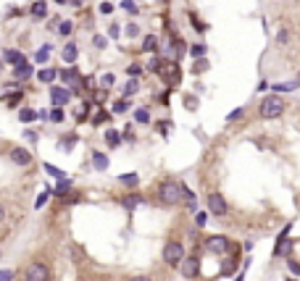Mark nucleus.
<instances>
[{"label": "nucleus", "mask_w": 300, "mask_h": 281, "mask_svg": "<svg viewBox=\"0 0 300 281\" xmlns=\"http://www.w3.org/2000/svg\"><path fill=\"white\" fill-rule=\"evenodd\" d=\"M261 119H279L284 113V100L277 95H269L263 103H261Z\"/></svg>", "instance_id": "obj_1"}, {"label": "nucleus", "mask_w": 300, "mask_h": 281, "mask_svg": "<svg viewBox=\"0 0 300 281\" xmlns=\"http://www.w3.org/2000/svg\"><path fill=\"white\" fill-rule=\"evenodd\" d=\"M158 197H161V202H166V205H177V202H182V184H177V181H164V184L158 187Z\"/></svg>", "instance_id": "obj_2"}, {"label": "nucleus", "mask_w": 300, "mask_h": 281, "mask_svg": "<svg viewBox=\"0 0 300 281\" xmlns=\"http://www.w3.org/2000/svg\"><path fill=\"white\" fill-rule=\"evenodd\" d=\"M182 260H185V247H182L179 242H169L164 247V263L177 268V265H182Z\"/></svg>", "instance_id": "obj_3"}, {"label": "nucleus", "mask_w": 300, "mask_h": 281, "mask_svg": "<svg viewBox=\"0 0 300 281\" xmlns=\"http://www.w3.org/2000/svg\"><path fill=\"white\" fill-rule=\"evenodd\" d=\"M50 271L45 263H29L27 271H24V281H48Z\"/></svg>", "instance_id": "obj_4"}, {"label": "nucleus", "mask_w": 300, "mask_h": 281, "mask_svg": "<svg viewBox=\"0 0 300 281\" xmlns=\"http://www.w3.org/2000/svg\"><path fill=\"white\" fill-rule=\"evenodd\" d=\"M208 211H211L213 215H216V218H224V215L229 213V205H226L224 194H219V192L208 194Z\"/></svg>", "instance_id": "obj_5"}, {"label": "nucleus", "mask_w": 300, "mask_h": 281, "mask_svg": "<svg viewBox=\"0 0 300 281\" xmlns=\"http://www.w3.org/2000/svg\"><path fill=\"white\" fill-rule=\"evenodd\" d=\"M208 250L211 252H219V255H224V252H229L232 250V242L226 239V237H221V234H213V237H208Z\"/></svg>", "instance_id": "obj_6"}, {"label": "nucleus", "mask_w": 300, "mask_h": 281, "mask_svg": "<svg viewBox=\"0 0 300 281\" xmlns=\"http://www.w3.org/2000/svg\"><path fill=\"white\" fill-rule=\"evenodd\" d=\"M292 252V239L287 237V228L282 231V237H277V245H274V255L277 258H287Z\"/></svg>", "instance_id": "obj_7"}, {"label": "nucleus", "mask_w": 300, "mask_h": 281, "mask_svg": "<svg viewBox=\"0 0 300 281\" xmlns=\"http://www.w3.org/2000/svg\"><path fill=\"white\" fill-rule=\"evenodd\" d=\"M8 155H11V160H14L16 166H29V163H32V153L27 147H14Z\"/></svg>", "instance_id": "obj_8"}, {"label": "nucleus", "mask_w": 300, "mask_h": 281, "mask_svg": "<svg viewBox=\"0 0 300 281\" xmlns=\"http://www.w3.org/2000/svg\"><path fill=\"white\" fill-rule=\"evenodd\" d=\"M50 100H53V105H66L71 100V92L66 87H53L50 89Z\"/></svg>", "instance_id": "obj_9"}, {"label": "nucleus", "mask_w": 300, "mask_h": 281, "mask_svg": "<svg viewBox=\"0 0 300 281\" xmlns=\"http://www.w3.org/2000/svg\"><path fill=\"white\" fill-rule=\"evenodd\" d=\"M61 58H63L66 63H74L76 58H79V50H76V45H74V42H69L66 48L61 50Z\"/></svg>", "instance_id": "obj_10"}, {"label": "nucleus", "mask_w": 300, "mask_h": 281, "mask_svg": "<svg viewBox=\"0 0 300 281\" xmlns=\"http://www.w3.org/2000/svg\"><path fill=\"white\" fill-rule=\"evenodd\" d=\"M14 74H16V79H24V82H27L29 76H32V66H29L27 61H21V63H16V66H14Z\"/></svg>", "instance_id": "obj_11"}, {"label": "nucleus", "mask_w": 300, "mask_h": 281, "mask_svg": "<svg viewBox=\"0 0 300 281\" xmlns=\"http://www.w3.org/2000/svg\"><path fill=\"white\" fill-rule=\"evenodd\" d=\"M32 16H35V18H45V16H48V3H45V0L32 3Z\"/></svg>", "instance_id": "obj_12"}, {"label": "nucleus", "mask_w": 300, "mask_h": 281, "mask_svg": "<svg viewBox=\"0 0 300 281\" xmlns=\"http://www.w3.org/2000/svg\"><path fill=\"white\" fill-rule=\"evenodd\" d=\"M3 61L11 63V66H16V63L24 61V55H21V50H5V53H3Z\"/></svg>", "instance_id": "obj_13"}, {"label": "nucleus", "mask_w": 300, "mask_h": 281, "mask_svg": "<svg viewBox=\"0 0 300 281\" xmlns=\"http://www.w3.org/2000/svg\"><path fill=\"white\" fill-rule=\"evenodd\" d=\"M142 50H145V53H155V50H158V37L148 35L145 40H142Z\"/></svg>", "instance_id": "obj_14"}, {"label": "nucleus", "mask_w": 300, "mask_h": 281, "mask_svg": "<svg viewBox=\"0 0 300 281\" xmlns=\"http://www.w3.org/2000/svg\"><path fill=\"white\" fill-rule=\"evenodd\" d=\"M137 92H140V82H137V76H132V79L124 84V95L132 97V95H137Z\"/></svg>", "instance_id": "obj_15"}, {"label": "nucleus", "mask_w": 300, "mask_h": 281, "mask_svg": "<svg viewBox=\"0 0 300 281\" xmlns=\"http://www.w3.org/2000/svg\"><path fill=\"white\" fill-rule=\"evenodd\" d=\"M93 166L97 168V171H106V168H108V158L103 153H93Z\"/></svg>", "instance_id": "obj_16"}, {"label": "nucleus", "mask_w": 300, "mask_h": 281, "mask_svg": "<svg viewBox=\"0 0 300 281\" xmlns=\"http://www.w3.org/2000/svg\"><path fill=\"white\" fill-rule=\"evenodd\" d=\"M182 271H185V276H187V279H192L195 273H198V260H195V258H190L185 265H182Z\"/></svg>", "instance_id": "obj_17"}, {"label": "nucleus", "mask_w": 300, "mask_h": 281, "mask_svg": "<svg viewBox=\"0 0 300 281\" xmlns=\"http://www.w3.org/2000/svg\"><path fill=\"white\" fill-rule=\"evenodd\" d=\"M106 142H108V147H119V145H121V137H119V132L108 129V132H106Z\"/></svg>", "instance_id": "obj_18"}, {"label": "nucleus", "mask_w": 300, "mask_h": 281, "mask_svg": "<svg viewBox=\"0 0 300 281\" xmlns=\"http://www.w3.org/2000/svg\"><path fill=\"white\" fill-rule=\"evenodd\" d=\"M182 200H185L190 208H195V194H192V189L185 187V184H182Z\"/></svg>", "instance_id": "obj_19"}, {"label": "nucleus", "mask_w": 300, "mask_h": 281, "mask_svg": "<svg viewBox=\"0 0 300 281\" xmlns=\"http://www.w3.org/2000/svg\"><path fill=\"white\" fill-rule=\"evenodd\" d=\"M119 181H121V184H129V187H137V184H140V176H137V174H124Z\"/></svg>", "instance_id": "obj_20"}, {"label": "nucleus", "mask_w": 300, "mask_h": 281, "mask_svg": "<svg viewBox=\"0 0 300 281\" xmlns=\"http://www.w3.org/2000/svg\"><path fill=\"white\" fill-rule=\"evenodd\" d=\"M37 76H40V82H53L58 74H56L53 69H40V74H37Z\"/></svg>", "instance_id": "obj_21"}, {"label": "nucleus", "mask_w": 300, "mask_h": 281, "mask_svg": "<svg viewBox=\"0 0 300 281\" xmlns=\"http://www.w3.org/2000/svg\"><path fill=\"white\" fill-rule=\"evenodd\" d=\"M50 194H53V189H48V187H45L42 192H40V197H37V202H35V208H42L45 202H48V197H50Z\"/></svg>", "instance_id": "obj_22"}, {"label": "nucleus", "mask_w": 300, "mask_h": 281, "mask_svg": "<svg viewBox=\"0 0 300 281\" xmlns=\"http://www.w3.org/2000/svg\"><path fill=\"white\" fill-rule=\"evenodd\" d=\"M121 8L127 11V14H137V11H140V5H137L134 0H121Z\"/></svg>", "instance_id": "obj_23"}, {"label": "nucleus", "mask_w": 300, "mask_h": 281, "mask_svg": "<svg viewBox=\"0 0 300 281\" xmlns=\"http://www.w3.org/2000/svg\"><path fill=\"white\" fill-rule=\"evenodd\" d=\"M134 119H137V123H150V113H148L145 108H137Z\"/></svg>", "instance_id": "obj_24"}, {"label": "nucleus", "mask_w": 300, "mask_h": 281, "mask_svg": "<svg viewBox=\"0 0 300 281\" xmlns=\"http://www.w3.org/2000/svg\"><path fill=\"white\" fill-rule=\"evenodd\" d=\"M45 171H48L50 176H56V179H66V174L61 171V168H56V166H50V163H45Z\"/></svg>", "instance_id": "obj_25"}, {"label": "nucleus", "mask_w": 300, "mask_h": 281, "mask_svg": "<svg viewBox=\"0 0 300 281\" xmlns=\"http://www.w3.org/2000/svg\"><path fill=\"white\" fill-rule=\"evenodd\" d=\"M58 32H61L63 37H69L71 32H74V24H71V21H61V24H58Z\"/></svg>", "instance_id": "obj_26"}, {"label": "nucleus", "mask_w": 300, "mask_h": 281, "mask_svg": "<svg viewBox=\"0 0 300 281\" xmlns=\"http://www.w3.org/2000/svg\"><path fill=\"white\" fill-rule=\"evenodd\" d=\"M61 79H63V82H69V84H71V82H76V71H74V69H63V71H61Z\"/></svg>", "instance_id": "obj_27"}, {"label": "nucleus", "mask_w": 300, "mask_h": 281, "mask_svg": "<svg viewBox=\"0 0 300 281\" xmlns=\"http://www.w3.org/2000/svg\"><path fill=\"white\" fill-rule=\"evenodd\" d=\"M37 61H40V63H45V61H48V58H50V45H45V48H40V50H37Z\"/></svg>", "instance_id": "obj_28"}, {"label": "nucleus", "mask_w": 300, "mask_h": 281, "mask_svg": "<svg viewBox=\"0 0 300 281\" xmlns=\"http://www.w3.org/2000/svg\"><path fill=\"white\" fill-rule=\"evenodd\" d=\"M19 119H21V121H35V119H37V113H35V110H29V108H21Z\"/></svg>", "instance_id": "obj_29"}, {"label": "nucleus", "mask_w": 300, "mask_h": 281, "mask_svg": "<svg viewBox=\"0 0 300 281\" xmlns=\"http://www.w3.org/2000/svg\"><path fill=\"white\" fill-rule=\"evenodd\" d=\"M142 202V197H137V194H132V197H127L124 200V208H129V211H132V208H137Z\"/></svg>", "instance_id": "obj_30"}, {"label": "nucleus", "mask_w": 300, "mask_h": 281, "mask_svg": "<svg viewBox=\"0 0 300 281\" xmlns=\"http://www.w3.org/2000/svg\"><path fill=\"white\" fill-rule=\"evenodd\" d=\"M50 121H56V123H61V121H63V110H61V105H56V108H53V113H50Z\"/></svg>", "instance_id": "obj_31"}, {"label": "nucleus", "mask_w": 300, "mask_h": 281, "mask_svg": "<svg viewBox=\"0 0 300 281\" xmlns=\"http://www.w3.org/2000/svg\"><path fill=\"white\" fill-rule=\"evenodd\" d=\"M190 53H192V58H203L206 55V45H192Z\"/></svg>", "instance_id": "obj_32"}, {"label": "nucleus", "mask_w": 300, "mask_h": 281, "mask_svg": "<svg viewBox=\"0 0 300 281\" xmlns=\"http://www.w3.org/2000/svg\"><path fill=\"white\" fill-rule=\"evenodd\" d=\"M140 71H142L140 63H129V66H127V74L129 76H140Z\"/></svg>", "instance_id": "obj_33"}, {"label": "nucleus", "mask_w": 300, "mask_h": 281, "mask_svg": "<svg viewBox=\"0 0 300 281\" xmlns=\"http://www.w3.org/2000/svg\"><path fill=\"white\" fill-rule=\"evenodd\" d=\"M100 84H103L106 89L113 87V74H103V76H100Z\"/></svg>", "instance_id": "obj_34"}, {"label": "nucleus", "mask_w": 300, "mask_h": 281, "mask_svg": "<svg viewBox=\"0 0 300 281\" xmlns=\"http://www.w3.org/2000/svg\"><path fill=\"white\" fill-rule=\"evenodd\" d=\"M129 108V100H119V103H116V105H113V110H116V113H124V110H127Z\"/></svg>", "instance_id": "obj_35"}, {"label": "nucleus", "mask_w": 300, "mask_h": 281, "mask_svg": "<svg viewBox=\"0 0 300 281\" xmlns=\"http://www.w3.org/2000/svg\"><path fill=\"white\" fill-rule=\"evenodd\" d=\"M140 35V27H137V24H129L127 27V37H137Z\"/></svg>", "instance_id": "obj_36"}, {"label": "nucleus", "mask_w": 300, "mask_h": 281, "mask_svg": "<svg viewBox=\"0 0 300 281\" xmlns=\"http://www.w3.org/2000/svg\"><path fill=\"white\" fill-rule=\"evenodd\" d=\"M76 145V137H69V140H61V147H66V150H71Z\"/></svg>", "instance_id": "obj_37"}, {"label": "nucleus", "mask_w": 300, "mask_h": 281, "mask_svg": "<svg viewBox=\"0 0 300 281\" xmlns=\"http://www.w3.org/2000/svg\"><path fill=\"white\" fill-rule=\"evenodd\" d=\"M287 265H290V271H292V273H298V276H300V263H298V260H292V258H290V260H287Z\"/></svg>", "instance_id": "obj_38"}, {"label": "nucleus", "mask_w": 300, "mask_h": 281, "mask_svg": "<svg viewBox=\"0 0 300 281\" xmlns=\"http://www.w3.org/2000/svg\"><path fill=\"white\" fill-rule=\"evenodd\" d=\"M0 281H14V271H8V268L0 271Z\"/></svg>", "instance_id": "obj_39"}, {"label": "nucleus", "mask_w": 300, "mask_h": 281, "mask_svg": "<svg viewBox=\"0 0 300 281\" xmlns=\"http://www.w3.org/2000/svg\"><path fill=\"white\" fill-rule=\"evenodd\" d=\"M206 69H208V63H206V61H198V63H195V69H192V71H195V74H203Z\"/></svg>", "instance_id": "obj_40"}, {"label": "nucleus", "mask_w": 300, "mask_h": 281, "mask_svg": "<svg viewBox=\"0 0 300 281\" xmlns=\"http://www.w3.org/2000/svg\"><path fill=\"white\" fill-rule=\"evenodd\" d=\"M111 11H113V3H108V0L100 3V14H111Z\"/></svg>", "instance_id": "obj_41"}, {"label": "nucleus", "mask_w": 300, "mask_h": 281, "mask_svg": "<svg viewBox=\"0 0 300 281\" xmlns=\"http://www.w3.org/2000/svg\"><path fill=\"white\" fill-rule=\"evenodd\" d=\"M150 71H153V74H158L161 71V61H150V66H148Z\"/></svg>", "instance_id": "obj_42"}, {"label": "nucleus", "mask_w": 300, "mask_h": 281, "mask_svg": "<svg viewBox=\"0 0 300 281\" xmlns=\"http://www.w3.org/2000/svg\"><path fill=\"white\" fill-rule=\"evenodd\" d=\"M240 116H243V110H240V108H237V110H232V113H229V116H226V121H234V119H240Z\"/></svg>", "instance_id": "obj_43"}, {"label": "nucleus", "mask_w": 300, "mask_h": 281, "mask_svg": "<svg viewBox=\"0 0 300 281\" xmlns=\"http://www.w3.org/2000/svg\"><path fill=\"white\" fill-rule=\"evenodd\" d=\"M108 35H111V37H119V35H121V29H119V24H113V27H111V29H108Z\"/></svg>", "instance_id": "obj_44"}, {"label": "nucleus", "mask_w": 300, "mask_h": 281, "mask_svg": "<svg viewBox=\"0 0 300 281\" xmlns=\"http://www.w3.org/2000/svg\"><path fill=\"white\" fill-rule=\"evenodd\" d=\"M185 105L187 108H198V100H195V97H185Z\"/></svg>", "instance_id": "obj_45"}, {"label": "nucleus", "mask_w": 300, "mask_h": 281, "mask_svg": "<svg viewBox=\"0 0 300 281\" xmlns=\"http://www.w3.org/2000/svg\"><path fill=\"white\" fill-rule=\"evenodd\" d=\"M66 189H69V181L61 179V184H58V194H66Z\"/></svg>", "instance_id": "obj_46"}, {"label": "nucleus", "mask_w": 300, "mask_h": 281, "mask_svg": "<svg viewBox=\"0 0 300 281\" xmlns=\"http://www.w3.org/2000/svg\"><path fill=\"white\" fill-rule=\"evenodd\" d=\"M206 221H208V213H198V226H206Z\"/></svg>", "instance_id": "obj_47"}, {"label": "nucleus", "mask_w": 300, "mask_h": 281, "mask_svg": "<svg viewBox=\"0 0 300 281\" xmlns=\"http://www.w3.org/2000/svg\"><path fill=\"white\" fill-rule=\"evenodd\" d=\"M95 48H106V37H95Z\"/></svg>", "instance_id": "obj_48"}, {"label": "nucleus", "mask_w": 300, "mask_h": 281, "mask_svg": "<svg viewBox=\"0 0 300 281\" xmlns=\"http://www.w3.org/2000/svg\"><path fill=\"white\" fill-rule=\"evenodd\" d=\"M5 221V205H0V224Z\"/></svg>", "instance_id": "obj_49"}, {"label": "nucleus", "mask_w": 300, "mask_h": 281, "mask_svg": "<svg viewBox=\"0 0 300 281\" xmlns=\"http://www.w3.org/2000/svg\"><path fill=\"white\" fill-rule=\"evenodd\" d=\"M129 281H150L148 276H134V279H129Z\"/></svg>", "instance_id": "obj_50"}, {"label": "nucleus", "mask_w": 300, "mask_h": 281, "mask_svg": "<svg viewBox=\"0 0 300 281\" xmlns=\"http://www.w3.org/2000/svg\"><path fill=\"white\" fill-rule=\"evenodd\" d=\"M295 84H298V89H300V71H298V79H295Z\"/></svg>", "instance_id": "obj_51"}, {"label": "nucleus", "mask_w": 300, "mask_h": 281, "mask_svg": "<svg viewBox=\"0 0 300 281\" xmlns=\"http://www.w3.org/2000/svg\"><path fill=\"white\" fill-rule=\"evenodd\" d=\"M56 3H66V0H56Z\"/></svg>", "instance_id": "obj_52"}, {"label": "nucleus", "mask_w": 300, "mask_h": 281, "mask_svg": "<svg viewBox=\"0 0 300 281\" xmlns=\"http://www.w3.org/2000/svg\"><path fill=\"white\" fill-rule=\"evenodd\" d=\"M287 281H298V279H287Z\"/></svg>", "instance_id": "obj_53"}, {"label": "nucleus", "mask_w": 300, "mask_h": 281, "mask_svg": "<svg viewBox=\"0 0 300 281\" xmlns=\"http://www.w3.org/2000/svg\"><path fill=\"white\" fill-rule=\"evenodd\" d=\"M0 66H3V61H0Z\"/></svg>", "instance_id": "obj_54"}]
</instances>
